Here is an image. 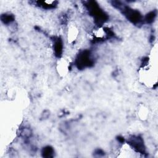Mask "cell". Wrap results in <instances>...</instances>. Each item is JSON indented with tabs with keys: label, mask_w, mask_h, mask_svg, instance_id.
Here are the masks:
<instances>
[{
	"label": "cell",
	"mask_w": 158,
	"mask_h": 158,
	"mask_svg": "<svg viewBox=\"0 0 158 158\" xmlns=\"http://www.w3.org/2000/svg\"><path fill=\"white\" fill-rule=\"evenodd\" d=\"M78 30L77 28L74 25L70 26L69 27V31H68L69 41H70L71 42L75 41L78 36Z\"/></svg>",
	"instance_id": "2"
},
{
	"label": "cell",
	"mask_w": 158,
	"mask_h": 158,
	"mask_svg": "<svg viewBox=\"0 0 158 158\" xmlns=\"http://www.w3.org/2000/svg\"><path fill=\"white\" fill-rule=\"evenodd\" d=\"M148 109L144 106H142L138 110V115L140 119L145 120L148 116Z\"/></svg>",
	"instance_id": "3"
},
{
	"label": "cell",
	"mask_w": 158,
	"mask_h": 158,
	"mask_svg": "<svg viewBox=\"0 0 158 158\" xmlns=\"http://www.w3.org/2000/svg\"><path fill=\"white\" fill-rule=\"evenodd\" d=\"M69 67L68 62L65 59H62L57 64V70L60 75H65L69 70Z\"/></svg>",
	"instance_id": "1"
}]
</instances>
